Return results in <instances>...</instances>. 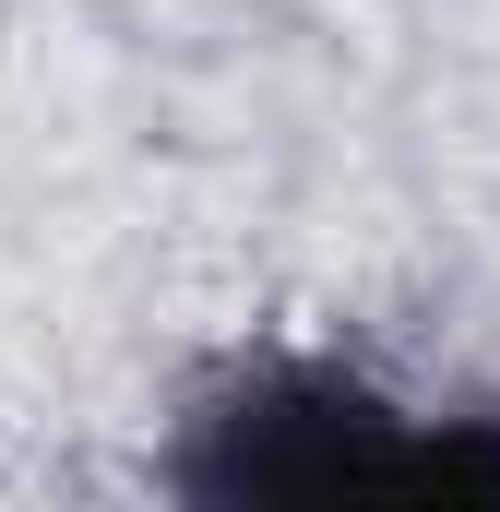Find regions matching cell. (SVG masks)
<instances>
[{
    "label": "cell",
    "instance_id": "6da1fadb",
    "mask_svg": "<svg viewBox=\"0 0 500 512\" xmlns=\"http://www.w3.org/2000/svg\"><path fill=\"white\" fill-rule=\"evenodd\" d=\"M191 501H500V417H417L370 370L262 358L167 465Z\"/></svg>",
    "mask_w": 500,
    "mask_h": 512
}]
</instances>
